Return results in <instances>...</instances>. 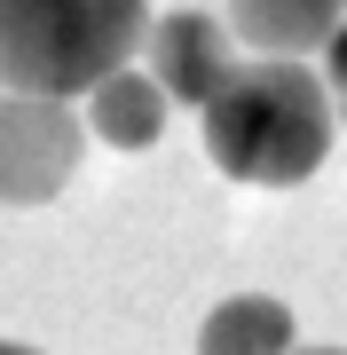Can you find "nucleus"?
I'll return each mask as SVG.
<instances>
[{"label":"nucleus","instance_id":"obj_7","mask_svg":"<svg viewBox=\"0 0 347 355\" xmlns=\"http://www.w3.org/2000/svg\"><path fill=\"white\" fill-rule=\"evenodd\" d=\"M197 355H300L292 347V308L269 300V292H237V300H221L206 316Z\"/></svg>","mask_w":347,"mask_h":355},{"label":"nucleus","instance_id":"obj_6","mask_svg":"<svg viewBox=\"0 0 347 355\" xmlns=\"http://www.w3.org/2000/svg\"><path fill=\"white\" fill-rule=\"evenodd\" d=\"M166 87H158L150 71H118V79H103V87L87 95V127H95V142H111V150H150L158 142V127H166Z\"/></svg>","mask_w":347,"mask_h":355},{"label":"nucleus","instance_id":"obj_8","mask_svg":"<svg viewBox=\"0 0 347 355\" xmlns=\"http://www.w3.org/2000/svg\"><path fill=\"white\" fill-rule=\"evenodd\" d=\"M323 64H332L323 79H332V87H339V119H347V32L332 40V48H323Z\"/></svg>","mask_w":347,"mask_h":355},{"label":"nucleus","instance_id":"obj_5","mask_svg":"<svg viewBox=\"0 0 347 355\" xmlns=\"http://www.w3.org/2000/svg\"><path fill=\"white\" fill-rule=\"evenodd\" d=\"M229 32L260 55L300 64L308 48H332L347 32V0H229Z\"/></svg>","mask_w":347,"mask_h":355},{"label":"nucleus","instance_id":"obj_1","mask_svg":"<svg viewBox=\"0 0 347 355\" xmlns=\"http://www.w3.org/2000/svg\"><path fill=\"white\" fill-rule=\"evenodd\" d=\"M323 150H332V87L308 64H237V79L206 111V158L229 182H260V190H292L308 182Z\"/></svg>","mask_w":347,"mask_h":355},{"label":"nucleus","instance_id":"obj_10","mask_svg":"<svg viewBox=\"0 0 347 355\" xmlns=\"http://www.w3.org/2000/svg\"><path fill=\"white\" fill-rule=\"evenodd\" d=\"M300 355H347V347H300Z\"/></svg>","mask_w":347,"mask_h":355},{"label":"nucleus","instance_id":"obj_3","mask_svg":"<svg viewBox=\"0 0 347 355\" xmlns=\"http://www.w3.org/2000/svg\"><path fill=\"white\" fill-rule=\"evenodd\" d=\"M79 166V119L48 95H0V205H48Z\"/></svg>","mask_w":347,"mask_h":355},{"label":"nucleus","instance_id":"obj_2","mask_svg":"<svg viewBox=\"0 0 347 355\" xmlns=\"http://www.w3.org/2000/svg\"><path fill=\"white\" fill-rule=\"evenodd\" d=\"M142 32V0H0V95H95Z\"/></svg>","mask_w":347,"mask_h":355},{"label":"nucleus","instance_id":"obj_9","mask_svg":"<svg viewBox=\"0 0 347 355\" xmlns=\"http://www.w3.org/2000/svg\"><path fill=\"white\" fill-rule=\"evenodd\" d=\"M0 355H39V347H16V340H0Z\"/></svg>","mask_w":347,"mask_h":355},{"label":"nucleus","instance_id":"obj_4","mask_svg":"<svg viewBox=\"0 0 347 355\" xmlns=\"http://www.w3.org/2000/svg\"><path fill=\"white\" fill-rule=\"evenodd\" d=\"M150 79H158L174 103L213 111V95L237 79V64H229V24H213L206 8L158 16V24H150Z\"/></svg>","mask_w":347,"mask_h":355}]
</instances>
